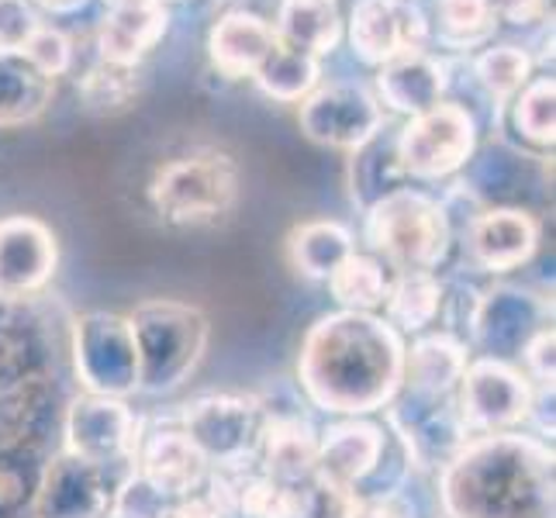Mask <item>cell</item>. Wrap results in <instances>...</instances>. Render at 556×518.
Wrapping results in <instances>:
<instances>
[{
    "label": "cell",
    "mask_w": 556,
    "mask_h": 518,
    "mask_svg": "<svg viewBox=\"0 0 556 518\" xmlns=\"http://www.w3.org/2000/svg\"><path fill=\"white\" fill-rule=\"evenodd\" d=\"M169 31V4L163 0H108L98 22V60L142 66Z\"/></svg>",
    "instance_id": "obj_20"
},
{
    "label": "cell",
    "mask_w": 556,
    "mask_h": 518,
    "mask_svg": "<svg viewBox=\"0 0 556 518\" xmlns=\"http://www.w3.org/2000/svg\"><path fill=\"white\" fill-rule=\"evenodd\" d=\"M391 429L405 443L408 456L426 470H443L450 459L470 443V429L456 408V394L426 397L412 391H397L388 405Z\"/></svg>",
    "instance_id": "obj_12"
},
{
    "label": "cell",
    "mask_w": 556,
    "mask_h": 518,
    "mask_svg": "<svg viewBox=\"0 0 556 518\" xmlns=\"http://www.w3.org/2000/svg\"><path fill=\"white\" fill-rule=\"evenodd\" d=\"M535 60L515 42L484 46L473 60V76L497 108H508L511 98L532 80Z\"/></svg>",
    "instance_id": "obj_34"
},
{
    "label": "cell",
    "mask_w": 556,
    "mask_h": 518,
    "mask_svg": "<svg viewBox=\"0 0 556 518\" xmlns=\"http://www.w3.org/2000/svg\"><path fill=\"white\" fill-rule=\"evenodd\" d=\"M128 477L131 464L104 467L63 450L49 459L38 481L31 518H114V505Z\"/></svg>",
    "instance_id": "obj_9"
},
{
    "label": "cell",
    "mask_w": 556,
    "mask_h": 518,
    "mask_svg": "<svg viewBox=\"0 0 556 518\" xmlns=\"http://www.w3.org/2000/svg\"><path fill=\"white\" fill-rule=\"evenodd\" d=\"M131 473L149 491H156L163 502H177V497H187L204 488L211 467L204 453L194 446V439L180 426H142L136 456H131Z\"/></svg>",
    "instance_id": "obj_16"
},
{
    "label": "cell",
    "mask_w": 556,
    "mask_h": 518,
    "mask_svg": "<svg viewBox=\"0 0 556 518\" xmlns=\"http://www.w3.org/2000/svg\"><path fill=\"white\" fill-rule=\"evenodd\" d=\"M515 131L540 149H553L556 139V84L553 76H535L511 98Z\"/></svg>",
    "instance_id": "obj_36"
},
{
    "label": "cell",
    "mask_w": 556,
    "mask_h": 518,
    "mask_svg": "<svg viewBox=\"0 0 556 518\" xmlns=\"http://www.w3.org/2000/svg\"><path fill=\"white\" fill-rule=\"evenodd\" d=\"M76 93L80 104L90 114H122L139 101L142 93V66H122L98 60L84 70L76 80Z\"/></svg>",
    "instance_id": "obj_33"
},
{
    "label": "cell",
    "mask_w": 556,
    "mask_h": 518,
    "mask_svg": "<svg viewBox=\"0 0 556 518\" xmlns=\"http://www.w3.org/2000/svg\"><path fill=\"white\" fill-rule=\"evenodd\" d=\"M236 481V518H304V488L280 484L266 473H239Z\"/></svg>",
    "instance_id": "obj_35"
},
{
    "label": "cell",
    "mask_w": 556,
    "mask_h": 518,
    "mask_svg": "<svg viewBox=\"0 0 556 518\" xmlns=\"http://www.w3.org/2000/svg\"><path fill=\"white\" fill-rule=\"evenodd\" d=\"M443 518H446V515H443Z\"/></svg>",
    "instance_id": "obj_45"
},
{
    "label": "cell",
    "mask_w": 556,
    "mask_h": 518,
    "mask_svg": "<svg viewBox=\"0 0 556 518\" xmlns=\"http://www.w3.org/2000/svg\"><path fill=\"white\" fill-rule=\"evenodd\" d=\"M350 518H415V508L397 491L388 494H356V508Z\"/></svg>",
    "instance_id": "obj_41"
},
{
    "label": "cell",
    "mask_w": 556,
    "mask_h": 518,
    "mask_svg": "<svg viewBox=\"0 0 556 518\" xmlns=\"http://www.w3.org/2000/svg\"><path fill=\"white\" fill-rule=\"evenodd\" d=\"M163 4H184V0H163Z\"/></svg>",
    "instance_id": "obj_43"
},
{
    "label": "cell",
    "mask_w": 556,
    "mask_h": 518,
    "mask_svg": "<svg viewBox=\"0 0 556 518\" xmlns=\"http://www.w3.org/2000/svg\"><path fill=\"white\" fill-rule=\"evenodd\" d=\"M488 8L494 14V22L522 28V25L543 22L549 11V0H488Z\"/></svg>",
    "instance_id": "obj_40"
},
{
    "label": "cell",
    "mask_w": 556,
    "mask_h": 518,
    "mask_svg": "<svg viewBox=\"0 0 556 518\" xmlns=\"http://www.w3.org/2000/svg\"><path fill=\"white\" fill-rule=\"evenodd\" d=\"M274 42H277V31L270 17H263L260 11H249V8H236L211 25L207 60L225 80H245V76H253L263 66Z\"/></svg>",
    "instance_id": "obj_23"
},
{
    "label": "cell",
    "mask_w": 556,
    "mask_h": 518,
    "mask_svg": "<svg viewBox=\"0 0 556 518\" xmlns=\"http://www.w3.org/2000/svg\"><path fill=\"white\" fill-rule=\"evenodd\" d=\"M263 426L266 405L245 394H204L180 412V429L218 473H245L249 464H256Z\"/></svg>",
    "instance_id": "obj_6"
},
{
    "label": "cell",
    "mask_w": 556,
    "mask_h": 518,
    "mask_svg": "<svg viewBox=\"0 0 556 518\" xmlns=\"http://www.w3.org/2000/svg\"><path fill=\"white\" fill-rule=\"evenodd\" d=\"M55 263H60V242L42 218H0V298L22 301L46 291Z\"/></svg>",
    "instance_id": "obj_17"
},
{
    "label": "cell",
    "mask_w": 556,
    "mask_h": 518,
    "mask_svg": "<svg viewBox=\"0 0 556 518\" xmlns=\"http://www.w3.org/2000/svg\"><path fill=\"white\" fill-rule=\"evenodd\" d=\"M405 339L380 315L332 312L301 342L298 383L315 408L367 418L388 408L405 383Z\"/></svg>",
    "instance_id": "obj_1"
},
{
    "label": "cell",
    "mask_w": 556,
    "mask_h": 518,
    "mask_svg": "<svg viewBox=\"0 0 556 518\" xmlns=\"http://www.w3.org/2000/svg\"><path fill=\"white\" fill-rule=\"evenodd\" d=\"M146 194L163 225L207 228L239 207L242 169L222 149H187L156 166Z\"/></svg>",
    "instance_id": "obj_3"
},
{
    "label": "cell",
    "mask_w": 556,
    "mask_h": 518,
    "mask_svg": "<svg viewBox=\"0 0 556 518\" xmlns=\"http://www.w3.org/2000/svg\"><path fill=\"white\" fill-rule=\"evenodd\" d=\"M163 518H236V481L232 473L211 470L201 491L169 502Z\"/></svg>",
    "instance_id": "obj_37"
},
{
    "label": "cell",
    "mask_w": 556,
    "mask_h": 518,
    "mask_svg": "<svg viewBox=\"0 0 556 518\" xmlns=\"http://www.w3.org/2000/svg\"><path fill=\"white\" fill-rule=\"evenodd\" d=\"M253 80L270 101L301 104L321 84V60L277 38L270 55H266L263 66L253 73Z\"/></svg>",
    "instance_id": "obj_29"
},
{
    "label": "cell",
    "mask_w": 556,
    "mask_h": 518,
    "mask_svg": "<svg viewBox=\"0 0 556 518\" xmlns=\"http://www.w3.org/2000/svg\"><path fill=\"white\" fill-rule=\"evenodd\" d=\"M397 136V131H394ZM394 136H383V128L370 142H363L353 149V163H350V184H353V201L367 211L374 201H380L391 190L405 187V169L397 163V149Z\"/></svg>",
    "instance_id": "obj_31"
},
{
    "label": "cell",
    "mask_w": 556,
    "mask_h": 518,
    "mask_svg": "<svg viewBox=\"0 0 556 518\" xmlns=\"http://www.w3.org/2000/svg\"><path fill=\"white\" fill-rule=\"evenodd\" d=\"M446 87H450V66L429 49L405 52L377 70L380 108L405 114V118H415V114L435 108L446 98Z\"/></svg>",
    "instance_id": "obj_22"
},
{
    "label": "cell",
    "mask_w": 556,
    "mask_h": 518,
    "mask_svg": "<svg viewBox=\"0 0 556 518\" xmlns=\"http://www.w3.org/2000/svg\"><path fill=\"white\" fill-rule=\"evenodd\" d=\"M346 31L356 60L380 70L397 55L426 49L429 17L415 0H356Z\"/></svg>",
    "instance_id": "obj_15"
},
{
    "label": "cell",
    "mask_w": 556,
    "mask_h": 518,
    "mask_svg": "<svg viewBox=\"0 0 556 518\" xmlns=\"http://www.w3.org/2000/svg\"><path fill=\"white\" fill-rule=\"evenodd\" d=\"M73 363L87 394H139V353L125 315L87 312L73 321Z\"/></svg>",
    "instance_id": "obj_8"
},
{
    "label": "cell",
    "mask_w": 556,
    "mask_h": 518,
    "mask_svg": "<svg viewBox=\"0 0 556 518\" xmlns=\"http://www.w3.org/2000/svg\"><path fill=\"white\" fill-rule=\"evenodd\" d=\"M0 4H8V0H0Z\"/></svg>",
    "instance_id": "obj_44"
},
{
    "label": "cell",
    "mask_w": 556,
    "mask_h": 518,
    "mask_svg": "<svg viewBox=\"0 0 556 518\" xmlns=\"http://www.w3.org/2000/svg\"><path fill=\"white\" fill-rule=\"evenodd\" d=\"M256 464L260 473L274 477L280 484L308 488L315 481V464H318V429L298 412L266 408Z\"/></svg>",
    "instance_id": "obj_21"
},
{
    "label": "cell",
    "mask_w": 556,
    "mask_h": 518,
    "mask_svg": "<svg viewBox=\"0 0 556 518\" xmlns=\"http://www.w3.org/2000/svg\"><path fill=\"white\" fill-rule=\"evenodd\" d=\"M446 518H553V450L540 435H473L439 477Z\"/></svg>",
    "instance_id": "obj_2"
},
{
    "label": "cell",
    "mask_w": 556,
    "mask_h": 518,
    "mask_svg": "<svg viewBox=\"0 0 556 518\" xmlns=\"http://www.w3.org/2000/svg\"><path fill=\"white\" fill-rule=\"evenodd\" d=\"M370 418H342L325 432H318V464L315 481L342 491H363V484L380 470L388 439Z\"/></svg>",
    "instance_id": "obj_18"
},
{
    "label": "cell",
    "mask_w": 556,
    "mask_h": 518,
    "mask_svg": "<svg viewBox=\"0 0 556 518\" xmlns=\"http://www.w3.org/2000/svg\"><path fill=\"white\" fill-rule=\"evenodd\" d=\"M22 52L38 73L49 76V80H55V76H63V73L73 70V42L66 38L63 28H55L49 22H35V28L22 42Z\"/></svg>",
    "instance_id": "obj_38"
},
{
    "label": "cell",
    "mask_w": 556,
    "mask_h": 518,
    "mask_svg": "<svg viewBox=\"0 0 556 518\" xmlns=\"http://www.w3.org/2000/svg\"><path fill=\"white\" fill-rule=\"evenodd\" d=\"M142 426L146 421L122 397L80 394L66 408V450L73 456L90 459V464L128 467L131 456H136Z\"/></svg>",
    "instance_id": "obj_14"
},
{
    "label": "cell",
    "mask_w": 556,
    "mask_h": 518,
    "mask_svg": "<svg viewBox=\"0 0 556 518\" xmlns=\"http://www.w3.org/2000/svg\"><path fill=\"white\" fill-rule=\"evenodd\" d=\"M497 31L488 0H432L429 38L453 52L484 49Z\"/></svg>",
    "instance_id": "obj_30"
},
{
    "label": "cell",
    "mask_w": 556,
    "mask_h": 518,
    "mask_svg": "<svg viewBox=\"0 0 556 518\" xmlns=\"http://www.w3.org/2000/svg\"><path fill=\"white\" fill-rule=\"evenodd\" d=\"M535 388L529 377L505 359H470L464 380L456 388V408L464 415L470 435L519 432L522 421L532 418Z\"/></svg>",
    "instance_id": "obj_10"
},
{
    "label": "cell",
    "mask_w": 556,
    "mask_h": 518,
    "mask_svg": "<svg viewBox=\"0 0 556 518\" xmlns=\"http://www.w3.org/2000/svg\"><path fill=\"white\" fill-rule=\"evenodd\" d=\"M274 31L280 42L325 60L342 42V22L336 0H280L274 14Z\"/></svg>",
    "instance_id": "obj_25"
},
{
    "label": "cell",
    "mask_w": 556,
    "mask_h": 518,
    "mask_svg": "<svg viewBox=\"0 0 556 518\" xmlns=\"http://www.w3.org/2000/svg\"><path fill=\"white\" fill-rule=\"evenodd\" d=\"M350 253H356L353 232L346 225L329 222V218L304 222L287 236V260H291L294 270L308 280H329L336 266Z\"/></svg>",
    "instance_id": "obj_28"
},
{
    "label": "cell",
    "mask_w": 556,
    "mask_h": 518,
    "mask_svg": "<svg viewBox=\"0 0 556 518\" xmlns=\"http://www.w3.org/2000/svg\"><path fill=\"white\" fill-rule=\"evenodd\" d=\"M391 277L394 274L377 256L350 253L336 266L332 277L325 283H329V294L336 298L339 312H367V315H374L383 304V298H388Z\"/></svg>",
    "instance_id": "obj_32"
},
{
    "label": "cell",
    "mask_w": 556,
    "mask_h": 518,
    "mask_svg": "<svg viewBox=\"0 0 556 518\" xmlns=\"http://www.w3.org/2000/svg\"><path fill=\"white\" fill-rule=\"evenodd\" d=\"M397 163L412 180H446L464 169L477 152V122L464 104L439 101L415 114L394 136Z\"/></svg>",
    "instance_id": "obj_7"
},
{
    "label": "cell",
    "mask_w": 556,
    "mask_h": 518,
    "mask_svg": "<svg viewBox=\"0 0 556 518\" xmlns=\"http://www.w3.org/2000/svg\"><path fill=\"white\" fill-rule=\"evenodd\" d=\"M363 236L391 274H435L453 245V225L443 201L426 190L397 187L367 207Z\"/></svg>",
    "instance_id": "obj_4"
},
{
    "label": "cell",
    "mask_w": 556,
    "mask_h": 518,
    "mask_svg": "<svg viewBox=\"0 0 556 518\" xmlns=\"http://www.w3.org/2000/svg\"><path fill=\"white\" fill-rule=\"evenodd\" d=\"M553 350H556V336H553V325H546V329L535 332L529 342H526V350H522V363H526V377L535 391H553Z\"/></svg>",
    "instance_id": "obj_39"
},
{
    "label": "cell",
    "mask_w": 556,
    "mask_h": 518,
    "mask_svg": "<svg viewBox=\"0 0 556 518\" xmlns=\"http://www.w3.org/2000/svg\"><path fill=\"white\" fill-rule=\"evenodd\" d=\"M470 260L488 274H511L540 249V222L522 207H484L467 225Z\"/></svg>",
    "instance_id": "obj_19"
},
{
    "label": "cell",
    "mask_w": 556,
    "mask_h": 518,
    "mask_svg": "<svg viewBox=\"0 0 556 518\" xmlns=\"http://www.w3.org/2000/svg\"><path fill=\"white\" fill-rule=\"evenodd\" d=\"M139 353V394H169L198 370L211 325L198 304L152 298L128 315Z\"/></svg>",
    "instance_id": "obj_5"
},
{
    "label": "cell",
    "mask_w": 556,
    "mask_h": 518,
    "mask_svg": "<svg viewBox=\"0 0 556 518\" xmlns=\"http://www.w3.org/2000/svg\"><path fill=\"white\" fill-rule=\"evenodd\" d=\"M380 308L397 336H421L443 315L446 287L435 274H394Z\"/></svg>",
    "instance_id": "obj_27"
},
{
    "label": "cell",
    "mask_w": 556,
    "mask_h": 518,
    "mask_svg": "<svg viewBox=\"0 0 556 518\" xmlns=\"http://www.w3.org/2000/svg\"><path fill=\"white\" fill-rule=\"evenodd\" d=\"M298 125L304 139H312L315 146L353 152L383 128V108L370 87L356 80H332L318 84L301 101Z\"/></svg>",
    "instance_id": "obj_11"
},
{
    "label": "cell",
    "mask_w": 556,
    "mask_h": 518,
    "mask_svg": "<svg viewBox=\"0 0 556 518\" xmlns=\"http://www.w3.org/2000/svg\"><path fill=\"white\" fill-rule=\"evenodd\" d=\"M55 98V80L38 73L22 49H0V128L28 125Z\"/></svg>",
    "instance_id": "obj_26"
},
{
    "label": "cell",
    "mask_w": 556,
    "mask_h": 518,
    "mask_svg": "<svg viewBox=\"0 0 556 518\" xmlns=\"http://www.w3.org/2000/svg\"><path fill=\"white\" fill-rule=\"evenodd\" d=\"M553 325V304L546 298H535L522 287H491L473 301L467 332L481 345L488 359H519L526 342Z\"/></svg>",
    "instance_id": "obj_13"
},
{
    "label": "cell",
    "mask_w": 556,
    "mask_h": 518,
    "mask_svg": "<svg viewBox=\"0 0 556 518\" xmlns=\"http://www.w3.org/2000/svg\"><path fill=\"white\" fill-rule=\"evenodd\" d=\"M25 4L38 14H49V17H70V14H80L90 0H25Z\"/></svg>",
    "instance_id": "obj_42"
},
{
    "label": "cell",
    "mask_w": 556,
    "mask_h": 518,
    "mask_svg": "<svg viewBox=\"0 0 556 518\" xmlns=\"http://www.w3.org/2000/svg\"><path fill=\"white\" fill-rule=\"evenodd\" d=\"M467 345L450 332L418 336L412 350H405V383L401 391L426 394V397H446L456 394L459 380L467 370Z\"/></svg>",
    "instance_id": "obj_24"
}]
</instances>
